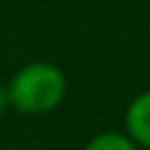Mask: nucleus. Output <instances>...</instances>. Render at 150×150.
<instances>
[{"mask_svg":"<svg viewBox=\"0 0 150 150\" xmlns=\"http://www.w3.org/2000/svg\"><path fill=\"white\" fill-rule=\"evenodd\" d=\"M125 133L138 148L150 150V88L133 98L125 108Z\"/></svg>","mask_w":150,"mask_h":150,"instance_id":"nucleus-2","label":"nucleus"},{"mask_svg":"<svg viewBox=\"0 0 150 150\" xmlns=\"http://www.w3.org/2000/svg\"><path fill=\"white\" fill-rule=\"evenodd\" d=\"M83 150H140L125 130H103L93 135Z\"/></svg>","mask_w":150,"mask_h":150,"instance_id":"nucleus-3","label":"nucleus"},{"mask_svg":"<svg viewBox=\"0 0 150 150\" xmlns=\"http://www.w3.org/2000/svg\"><path fill=\"white\" fill-rule=\"evenodd\" d=\"M68 95V78L63 68L48 60H35L18 70L8 83L10 108L25 115H45L63 105Z\"/></svg>","mask_w":150,"mask_h":150,"instance_id":"nucleus-1","label":"nucleus"},{"mask_svg":"<svg viewBox=\"0 0 150 150\" xmlns=\"http://www.w3.org/2000/svg\"><path fill=\"white\" fill-rule=\"evenodd\" d=\"M10 108V100H8V88L0 85V118H3V112Z\"/></svg>","mask_w":150,"mask_h":150,"instance_id":"nucleus-4","label":"nucleus"}]
</instances>
